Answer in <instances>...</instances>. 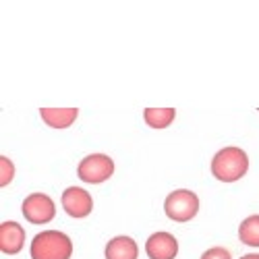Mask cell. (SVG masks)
Returning a JSON list of instances; mask_svg holds the SVG:
<instances>
[{"mask_svg": "<svg viewBox=\"0 0 259 259\" xmlns=\"http://www.w3.org/2000/svg\"><path fill=\"white\" fill-rule=\"evenodd\" d=\"M249 170V158L241 147H224L211 160V175L220 183H236Z\"/></svg>", "mask_w": 259, "mask_h": 259, "instance_id": "6da1fadb", "label": "cell"}, {"mask_svg": "<svg viewBox=\"0 0 259 259\" xmlns=\"http://www.w3.org/2000/svg\"><path fill=\"white\" fill-rule=\"evenodd\" d=\"M71 236L60 230H44L31 241V259H71Z\"/></svg>", "mask_w": 259, "mask_h": 259, "instance_id": "7a4b0ae2", "label": "cell"}, {"mask_svg": "<svg viewBox=\"0 0 259 259\" xmlns=\"http://www.w3.org/2000/svg\"><path fill=\"white\" fill-rule=\"evenodd\" d=\"M164 211L175 222H189L199 211V197L189 189H177L166 197Z\"/></svg>", "mask_w": 259, "mask_h": 259, "instance_id": "3957f363", "label": "cell"}, {"mask_svg": "<svg viewBox=\"0 0 259 259\" xmlns=\"http://www.w3.org/2000/svg\"><path fill=\"white\" fill-rule=\"evenodd\" d=\"M77 175L83 183L100 185L114 175V162L106 154H92V156L81 160V164L77 168Z\"/></svg>", "mask_w": 259, "mask_h": 259, "instance_id": "277c9868", "label": "cell"}, {"mask_svg": "<svg viewBox=\"0 0 259 259\" xmlns=\"http://www.w3.org/2000/svg\"><path fill=\"white\" fill-rule=\"evenodd\" d=\"M21 209H23L25 220L31 224H46L54 220L56 215V205L46 193H31V195H27Z\"/></svg>", "mask_w": 259, "mask_h": 259, "instance_id": "5b68a950", "label": "cell"}, {"mask_svg": "<svg viewBox=\"0 0 259 259\" xmlns=\"http://www.w3.org/2000/svg\"><path fill=\"white\" fill-rule=\"evenodd\" d=\"M62 207L71 218H88L94 209V199L85 189L81 187H69L62 193Z\"/></svg>", "mask_w": 259, "mask_h": 259, "instance_id": "8992f818", "label": "cell"}, {"mask_svg": "<svg viewBox=\"0 0 259 259\" xmlns=\"http://www.w3.org/2000/svg\"><path fill=\"white\" fill-rule=\"evenodd\" d=\"M149 259H175L179 255V241L170 232H154L145 243Z\"/></svg>", "mask_w": 259, "mask_h": 259, "instance_id": "52a82bcc", "label": "cell"}, {"mask_svg": "<svg viewBox=\"0 0 259 259\" xmlns=\"http://www.w3.org/2000/svg\"><path fill=\"white\" fill-rule=\"evenodd\" d=\"M25 245V230L19 222L7 220L0 224V251L5 255H17Z\"/></svg>", "mask_w": 259, "mask_h": 259, "instance_id": "ba28073f", "label": "cell"}, {"mask_svg": "<svg viewBox=\"0 0 259 259\" xmlns=\"http://www.w3.org/2000/svg\"><path fill=\"white\" fill-rule=\"evenodd\" d=\"M106 259H137L139 257V247L137 241L131 239V236H114L106 243L104 249Z\"/></svg>", "mask_w": 259, "mask_h": 259, "instance_id": "9c48e42d", "label": "cell"}, {"mask_svg": "<svg viewBox=\"0 0 259 259\" xmlns=\"http://www.w3.org/2000/svg\"><path fill=\"white\" fill-rule=\"evenodd\" d=\"M39 116L52 128H67L77 120L79 110L77 108H39Z\"/></svg>", "mask_w": 259, "mask_h": 259, "instance_id": "30bf717a", "label": "cell"}, {"mask_svg": "<svg viewBox=\"0 0 259 259\" xmlns=\"http://www.w3.org/2000/svg\"><path fill=\"white\" fill-rule=\"evenodd\" d=\"M177 116L175 108H145L143 110V118L147 122V126L152 128H166L172 124Z\"/></svg>", "mask_w": 259, "mask_h": 259, "instance_id": "8fae6325", "label": "cell"}, {"mask_svg": "<svg viewBox=\"0 0 259 259\" xmlns=\"http://www.w3.org/2000/svg\"><path fill=\"white\" fill-rule=\"evenodd\" d=\"M239 239L243 245L259 247V215H249L239 226Z\"/></svg>", "mask_w": 259, "mask_h": 259, "instance_id": "7c38bea8", "label": "cell"}, {"mask_svg": "<svg viewBox=\"0 0 259 259\" xmlns=\"http://www.w3.org/2000/svg\"><path fill=\"white\" fill-rule=\"evenodd\" d=\"M0 168H3V175H0V187H7V185H11V181H13V177H15V166H13V162L9 160V158H0Z\"/></svg>", "mask_w": 259, "mask_h": 259, "instance_id": "4fadbf2b", "label": "cell"}, {"mask_svg": "<svg viewBox=\"0 0 259 259\" xmlns=\"http://www.w3.org/2000/svg\"><path fill=\"white\" fill-rule=\"evenodd\" d=\"M201 259H232V257L224 247H211L201 255Z\"/></svg>", "mask_w": 259, "mask_h": 259, "instance_id": "5bb4252c", "label": "cell"}, {"mask_svg": "<svg viewBox=\"0 0 259 259\" xmlns=\"http://www.w3.org/2000/svg\"><path fill=\"white\" fill-rule=\"evenodd\" d=\"M241 259H259V253H249V255H243Z\"/></svg>", "mask_w": 259, "mask_h": 259, "instance_id": "9a60e30c", "label": "cell"}]
</instances>
